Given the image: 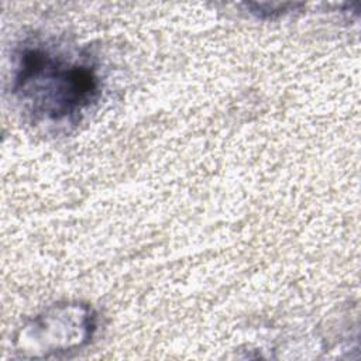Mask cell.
I'll use <instances>...</instances> for the list:
<instances>
[{
	"mask_svg": "<svg viewBox=\"0 0 361 361\" xmlns=\"http://www.w3.org/2000/svg\"><path fill=\"white\" fill-rule=\"evenodd\" d=\"M96 330V314L82 303L55 305L38 314L18 337L21 351L34 357L66 353L89 343Z\"/></svg>",
	"mask_w": 361,
	"mask_h": 361,
	"instance_id": "obj_2",
	"label": "cell"
},
{
	"mask_svg": "<svg viewBox=\"0 0 361 361\" xmlns=\"http://www.w3.org/2000/svg\"><path fill=\"white\" fill-rule=\"evenodd\" d=\"M11 90L31 124L62 130L78 124L99 100L102 80L87 55L34 41L17 54Z\"/></svg>",
	"mask_w": 361,
	"mask_h": 361,
	"instance_id": "obj_1",
	"label": "cell"
}]
</instances>
